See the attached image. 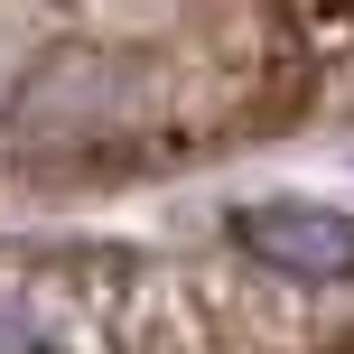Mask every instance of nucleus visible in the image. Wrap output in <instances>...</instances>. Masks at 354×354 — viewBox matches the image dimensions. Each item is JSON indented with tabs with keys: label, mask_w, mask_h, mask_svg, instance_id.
Here are the masks:
<instances>
[{
	"label": "nucleus",
	"mask_w": 354,
	"mask_h": 354,
	"mask_svg": "<svg viewBox=\"0 0 354 354\" xmlns=\"http://www.w3.org/2000/svg\"><path fill=\"white\" fill-rule=\"evenodd\" d=\"M233 243L261 270H280V280H317V289L354 280V214L317 205V196H252V205H233Z\"/></svg>",
	"instance_id": "nucleus-1"
}]
</instances>
